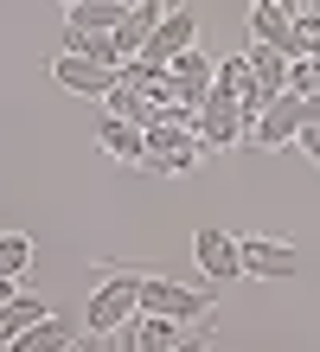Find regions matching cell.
<instances>
[{
  "label": "cell",
  "instance_id": "1",
  "mask_svg": "<svg viewBox=\"0 0 320 352\" xmlns=\"http://www.w3.org/2000/svg\"><path fill=\"white\" fill-rule=\"evenodd\" d=\"M141 314V276H109L90 288V307H83V327H90V352L109 346V333H122L128 320Z\"/></svg>",
  "mask_w": 320,
  "mask_h": 352
},
{
  "label": "cell",
  "instance_id": "2",
  "mask_svg": "<svg viewBox=\"0 0 320 352\" xmlns=\"http://www.w3.org/2000/svg\"><path fill=\"white\" fill-rule=\"evenodd\" d=\"M218 295L224 288L218 282H205V288H186V282H173V276H141V314H167V320H205L211 307H218Z\"/></svg>",
  "mask_w": 320,
  "mask_h": 352
},
{
  "label": "cell",
  "instance_id": "3",
  "mask_svg": "<svg viewBox=\"0 0 320 352\" xmlns=\"http://www.w3.org/2000/svg\"><path fill=\"white\" fill-rule=\"evenodd\" d=\"M199 160H205L199 129H186V122H167V116L147 129V160H141L147 173H192Z\"/></svg>",
  "mask_w": 320,
  "mask_h": 352
},
{
  "label": "cell",
  "instance_id": "4",
  "mask_svg": "<svg viewBox=\"0 0 320 352\" xmlns=\"http://www.w3.org/2000/svg\"><path fill=\"white\" fill-rule=\"evenodd\" d=\"M301 122H308V96H295V90H282L269 102L263 116L250 122V148L256 154H275V148H295V135H301Z\"/></svg>",
  "mask_w": 320,
  "mask_h": 352
},
{
  "label": "cell",
  "instance_id": "5",
  "mask_svg": "<svg viewBox=\"0 0 320 352\" xmlns=\"http://www.w3.org/2000/svg\"><path fill=\"white\" fill-rule=\"evenodd\" d=\"M199 141L205 154H231V148H250V116L237 96H218L211 90V102L199 109Z\"/></svg>",
  "mask_w": 320,
  "mask_h": 352
},
{
  "label": "cell",
  "instance_id": "6",
  "mask_svg": "<svg viewBox=\"0 0 320 352\" xmlns=\"http://www.w3.org/2000/svg\"><path fill=\"white\" fill-rule=\"evenodd\" d=\"M211 84H218V65H211L199 45L180 52L173 65H167V96L186 102V109H205V102H211Z\"/></svg>",
  "mask_w": 320,
  "mask_h": 352
},
{
  "label": "cell",
  "instance_id": "7",
  "mask_svg": "<svg viewBox=\"0 0 320 352\" xmlns=\"http://www.w3.org/2000/svg\"><path fill=\"white\" fill-rule=\"evenodd\" d=\"M244 243V276H256V282H295L301 276V250L295 243H282V237H237Z\"/></svg>",
  "mask_w": 320,
  "mask_h": 352
},
{
  "label": "cell",
  "instance_id": "8",
  "mask_svg": "<svg viewBox=\"0 0 320 352\" xmlns=\"http://www.w3.org/2000/svg\"><path fill=\"white\" fill-rule=\"evenodd\" d=\"M52 77H58V90L90 96V102H103V96L116 90V71L96 65V58H77V52H58V58H52Z\"/></svg>",
  "mask_w": 320,
  "mask_h": 352
},
{
  "label": "cell",
  "instance_id": "9",
  "mask_svg": "<svg viewBox=\"0 0 320 352\" xmlns=\"http://www.w3.org/2000/svg\"><path fill=\"white\" fill-rule=\"evenodd\" d=\"M295 19H301V13H288V7H250V45H275L282 58H308Z\"/></svg>",
  "mask_w": 320,
  "mask_h": 352
},
{
  "label": "cell",
  "instance_id": "10",
  "mask_svg": "<svg viewBox=\"0 0 320 352\" xmlns=\"http://www.w3.org/2000/svg\"><path fill=\"white\" fill-rule=\"evenodd\" d=\"M192 256H199L205 282H218V288L244 276V243L231 237V231H199V237H192Z\"/></svg>",
  "mask_w": 320,
  "mask_h": 352
},
{
  "label": "cell",
  "instance_id": "11",
  "mask_svg": "<svg viewBox=\"0 0 320 352\" xmlns=\"http://www.w3.org/2000/svg\"><path fill=\"white\" fill-rule=\"evenodd\" d=\"M199 45V19H192L186 7H167V19H160V32H154V45H147L141 58L147 65H173L180 52H192Z\"/></svg>",
  "mask_w": 320,
  "mask_h": 352
},
{
  "label": "cell",
  "instance_id": "12",
  "mask_svg": "<svg viewBox=\"0 0 320 352\" xmlns=\"http://www.w3.org/2000/svg\"><path fill=\"white\" fill-rule=\"evenodd\" d=\"M160 19H167V0H141V7H128V19L116 26V52H122V65H128V58H141L147 45H154Z\"/></svg>",
  "mask_w": 320,
  "mask_h": 352
},
{
  "label": "cell",
  "instance_id": "13",
  "mask_svg": "<svg viewBox=\"0 0 320 352\" xmlns=\"http://www.w3.org/2000/svg\"><path fill=\"white\" fill-rule=\"evenodd\" d=\"M128 352H180L186 346V320H167V314H135L122 327Z\"/></svg>",
  "mask_w": 320,
  "mask_h": 352
},
{
  "label": "cell",
  "instance_id": "14",
  "mask_svg": "<svg viewBox=\"0 0 320 352\" xmlns=\"http://www.w3.org/2000/svg\"><path fill=\"white\" fill-rule=\"evenodd\" d=\"M96 148L109 154V160L141 167V160H147V129H141V122H122V116H103L96 122Z\"/></svg>",
  "mask_w": 320,
  "mask_h": 352
},
{
  "label": "cell",
  "instance_id": "15",
  "mask_svg": "<svg viewBox=\"0 0 320 352\" xmlns=\"http://www.w3.org/2000/svg\"><path fill=\"white\" fill-rule=\"evenodd\" d=\"M71 346H77V333H71V327H64L58 314H45L39 327H26V333H19L7 352H71Z\"/></svg>",
  "mask_w": 320,
  "mask_h": 352
},
{
  "label": "cell",
  "instance_id": "16",
  "mask_svg": "<svg viewBox=\"0 0 320 352\" xmlns=\"http://www.w3.org/2000/svg\"><path fill=\"white\" fill-rule=\"evenodd\" d=\"M45 314H52V307L39 301V295H13L7 307H0V346H13L19 333H26V327H39Z\"/></svg>",
  "mask_w": 320,
  "mask_h": 352
},
{
  "label": "cell",
  "instance_id": "17",
  "mask_svg": "<svg viewBox=\"0 0 320 352\" xmlns=\"http://www.w3.org/2000/svg\"><path fill=\"white\" fill-rule=\"evenodd\" d=\"M58 52H77V58H96V65L122 71V52H116V38H109V32H83V26H64V45H58Z\"/></svg>",
  "mask_w": 320,
  "mask_h": 352
},
{
  "label": "cell",
  "instance_id": "18",
  "mask_svg": "<svg viewBox=\"0 0 320 352\" xmlns=\"http://www.w3.org/2000/svg\"><path fill=\"white\" fill-rule=\"evenodd\" d=\"M128 19V7H116V0H83V7H71L64 13V26H83V32H109L116 38V26Z\"/></svg>",
  "mask_w": 320,
  "mask_h": 352
},
{
  "label": "cell",
  "instance_id": "19",
  "mask_svg": "<svg viewBox=\"0 0 320 352\" xmlns=\"http://www.w3.org/2000/svg\"><path fill=\"white\" fill-rule=\"evenodd\" d=\"M288 65H295V58H282L275 45H250V71H256V84H263V96L288 90Z\"/></svg>",
  "mask_w": 320,
  "mask_h": 352
},
{
  "label": "cell",
  "instance_id": "20",
  "mask_svg": "<svg viewBox=\"0 0 320 352\" xmlns=\"http://www.w3.org/2000/svg\"><path fill=\"white\" fill-rule=\"evenodd\" d=\"M26 269H32V237L0 231V282H26Z\"/></svg>",
  "mask_w": 320,
  "mask_h": 352
},
{
  "label": "cell",
  "instance_id": "21",
  "mask_svg": "<svg viewBox=\"0 0 320 352\" xmlns=\"http://www.w3.org/2000/svg\"><path fill=\"white\" fill-rule=\"evenodd\" d=\"M288 90L295 96H320V58H295L288 65Z\"/></svg>",
  "mask_w": 320,
  "mask_h": 352
},
{
  "label": "cell",
  "instance_id": "22",
  "mask_svg": "<svg viewBox=\"0 0 320 352\" xmlns=\"http://www.w3.org/2000/svg\"><path fill=\"white\" fill-rule=\"evenodd\" d=\"M295 26H301V45H308V58H320V13H301Z\"/></svg>",
  "mask_w": 320,
  "mask_h": 352
},
{
  "label": "cell",
  "instance_id": "23",
  "mask_svg": "<svg viewBox=\"0 0 320 352\" xmlns=\"http://www.w3.org/2000/svg\"><path fill=\"white\" fill-rule=\"evenodd\" d=\"M180 352H211V333H186V346Z\"/></svg>",
  "mask_w": 320,
  "mask_h": 352
},
{
  "label": "cell",
  "instance_id": "24",
  "mask_svg": "<svg viewBox=\"0 0 320 352\" xmlns=\"http://www.w3.org/2000/svg\"><path fill=\"white\" fill-rule=\"evenodd\" d=\"M250 7H288V13H308L301 0H250Z\"/></svg>",
  "mask_w": 320,
  "mask_h": 352
},
{
  "label": "cell",
  "instance_id": "25",
  "mask_svg": "<svg viewBox=\"0 0 320 352\" xmlns=\"http://www.w3.org/2000/svg\"><path fill=\"white\" fill-rule=\"evenodd\" d=\"M13 295H19V282H0V307H7Z\"/></svg>",
  "mask_w": 320,
  "mask_h": 352
},
{
  "label": "cell",
  "instance_id": "26",
  "mask_svg": "<svg viewBox=\"0 0 320 352\" xmlns=\"http://www.w3.org/2000/svg\"><path fill=\"white\" fill-rule=\"evenodd\" d=\"M58 7H64V13H71V7H83V0H58Z\"/></svg>",
  "mask_w": 320,
  "mask_h": 352
},
{
  "label": "cell",
  "instance_id": "27",
  "mask_svg": "<svg viewBox=\"0 0 320 352\" xmlns=\"http://www.w3.org/2000/svg\"><path fill=\"white\" fill-rule=\"evenodd\" d=\"M116 7H128V0H116Z\"/></svg>",
  "mask_w": 320,
  "mask_h": 352
}]
</instances>
